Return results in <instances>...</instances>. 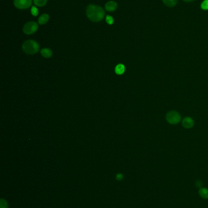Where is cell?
Segmentation results:
<instances>
[{"instance_id": "obj_1", "label": "cell", "mask_w": 208, "mask_h": 208, "mask_svg": "<svg viewBox=\"0 0 208 208\" xmlns=\"http://www.w3.org/2000/svg\"><path fill=\"white\" fill-rule=\"evenodd\" d=\"M86 15L89 19L91 21L98 22L104 18L105 12L100 6L90 4L87 7Z\"/></svg>"}, {"instance_id": "obj_2", "label": "cell", "mask_w": 208, "mask_h": 208, "mask_svg": "<svg viewBox=\"0 0 208 208\" xmlns=\"http://www.w3.org/2000/svg\"><path fill=\"white\" fill-rule=\"evenodd\" d=\"M22 48L23 51L26 54L32 55L39 51L40 46L36 41L34 40H28L23 44Z\"/></svg>"}, {"instance_id": "obj_3", "label": "cell", "mask_w": 208, "mask_h": 208, "mask_svg": "<svg viewBox=\"0 0 208 208\" xmlns=\"http://www.w3.org/2000/svg\"><path fill=\"white\" fill-rule=\"evenodd\" d=\"M165 118L169 124L172 125H175L181 121V116L178 111L172 110L167 113Z\"/></svg>"}, {"instance_id": "obj_4", "label": "cell", "mask_w": 208, "mask_h": 208, "mask_svg": "<svg viewBox=\"0 0 208 208\" xmlns=\"http://www.w3.org/2000/svg\"><path fill=\"white\" fill-rule=\"evenodd\" d=\"M38 29V24L34 21H30L24 24L23 31L24 34L29 35L35 33Z\"/></svg>"}, {"instance_id": "obj_5", "label": "cell", "mask_w": 208, "mask_h": 208, "mask_svg": "<svg viewBox=\"0 0 208 208\" xmlns=\"http://www.w3.org/2000/svg\"><path fill=\"white\" fill-rule=\"evenodd\" d=\"M32 0H14V6L20 9H25L29 8L32 4Z\"/></svg>"}, {"instance_id": "obj_6", "label": "cell", "mask_w": 208, "mask_h": 208, "mask_svg": "<svg viewBox=\"0 0 208 208\" xmlns=\"http://www.w3.org/2000/svg\"><path fill=\"white\" fill-rule=\"evenodd\" d=\"M194 125V121L192 118L190 117H186L182 121V126L185 128H192Z\"/></svg>"}, {"instance_id": "obj_7", "label": "cell", "mask_w": 208, "mask_h": 208, "mask_svg": "<svg viewBox=\"0 0 208 208\" xmlns=\"http://www.w3.org/2000/svg\"><path fill=\"white\" fill-rule=\"evenodd\" d=\"M117 3L114 1H111L107 3L105 5V8L106 9L109 11V12H113L116 10V9L117 8Z\"/></svg>"}, {"instance_id": "obj_8", "label": "cell", "mask_w": 208, "mask_h": 208, "mask_svg": "<svg viewBox=\"0 0 208 208\" xmlns=\"http://www.w3.org/2000/svg\"><path fill=\"white\" fill-rule=\"evenodd\" d=\"M198 194L202 198L205 199H208V189L206 187L199 188L198 190Z\"/></svg>"}, {"instance_id": "obj_9", "label": "cell", "mask_w": 208, "mask_h": 208, "mask_svg": "<svg viewBox=\"0 0 208 208\" xmlns=\"http://www.w3.org/2000/svg\"><path fill=\"white\" fill-rule=\"evenodd\" d=\"M41 54L43 57L45 58L51 57L53 55V52L49 48H44L41 50Z\"/></svg>"}, {"instance_id": "obj_10", "label": "cell", "mask_w": 208, "mask_h": 208, "mask_svg": "<svg viewBox=\"0 0 208 208\" xmlns=\"http://www.w3.org/2000/svg\"><path fill=\"white\" fill-rule=\"evenodd\" d=\"M49 18V16L47 13H44L41 15H40V16L39 18L38 22L40 24L43 25L46 24L48 21Z\"/></svg>"}, {"instance_id": "obj_11", "label": "cell", "mask_w": 208, "mask_h": 208, "mask_svg": "<svg viewBox=\"0 0 208 208\" xmlns=\"http://www.w3.org/2000/svg\"><path fill=\"white\" fill-rule=\"evenodd\" d=\"M124 71H125V66L123 64H119L116 66L115 68V72L117 74L122 75L124 72Z\"/></svg>"}, {"instance_id": "obj_12", "label": "cell", "mask_w": 208, "mask_h": 208, "mask_svg": "<svg viewBox=\"0 0 208 208\" xmlns=\"http://www.w3.org/2000/svg\"><path fill=\"white\" fill-rule=\"evenodd\" d=\"M164 4L169 7L175 6L178 3V0H162Z\"/></svg>"}, {"instance_id": "obj_13", "label": "cell", "mask_w": 208, "mask_h": 208, "mask_svg": "<svg viewBox=\"0 0 208 208\" xmlns=\"http://www.w3.org/2000/svg\"><path fill=\"white\" fill-rule=\"evenodd\" d=\"M47 3V0H34V3L36 6L42 7L44 6Z\"/></svg>"}, {"instance_id": "obj_14", "label": "cell", "mask_w": 208, "mask_h": 208, "mask_svg": "<svg viewBox=\"0 0 208 208\" xmlns=\"http://www.w3.org/2000/svg\"><path fill=\"white\" fill-rule=\"evenodd\" d=\"M8 204L7 202L4 199H0V208H7Z\"/></svg>"}, {"instance_id": "obj_15", "label": "cell", "mask_w": 208, "mask_h": 208, "mask_svg": "<svg viewBox=\"0 0 208 208\" xmlns=\"http://www.w3.org/2000/svg\"><path fill=\"white\" fill-rule=\"evenodd\" d=\"M201 7L204 11H208V0H204L201 4Z\"/></svg>"}, {"instance_id": "obj_16", "label": "cell", "mask_w": 208, "mask_h": 208, "mask_svg": "<svg viewBox=\"0 0 208 208\" xmlns=\"http://www.w3.org/2000/svg\"><path fill=\"white\" fill-rule=\"evenodd\" d=\"M31 13L33 16H36L38 15L39 13V11L38 9L36 6H32L31 8Z\"/></svg>"}, {"instance_id": "obj_17", "label": "cell", "mask_w": 208, "mask_h": 208, "mask_svg": "<svg viewBox=\"0 0 208 208\" xmlns=\"http://www.w3.org/2000/svg\"><path fill=\"white\" fill-rule=\"evenodd\" d=\"M106 21L107 24H109L110 25L112 24L114 22V18L113 17H112L111 16H109V15H107L106 17Z\"/></svg>"}, {"instance_id": "obj_18", "label": "cell", "mask_w": 208, "mask_h": 208, "mask_svg": "<svg viewBox=\"0 0 208 208\" xmlns=\"http://www.w3.org/2000/svg\"><path fill=\"white\" fill-rule=\"evenodd\" d=\"M195 185L197 187H202V182L201 181H199V180H197L195 182Z\"/></svg>"}, {"instance_id": "obj_19", "label": "cell", "mask_w": 208, "mask_h": 208, "mask_svg": "<svg viewBox=\"0 0 208 208\" xmlns=\"http://www.w3.org/2000/svg\"><path fill=\"white\" fill-rule=\"evenodd\" d=\"M123 175L121 173L117 174V176H116V178H117V180H121L123 179Z\"/></svg>"}, {"instance_id": "obj_20", "label": "cell", "mask_w": 208, "mask_h": 208, "mask_svg": "<svg viewBox=\"0 0 208 208\" xmlns=\"http://www.w3.org/2000/svg\"><path fill=\"white\" fill-rule=\"evenodd\" d=\"M183 1H184L186 2H191V1H194V0H183Z\"/></svg>"}]
</instances>
